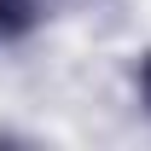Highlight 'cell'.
Returning a JSON list of instances; mask_svg holds the SVG:
<instances>
[{
  "label": "cell",
  "instance_id": "1",
  "mask_svg": "<svg viewBox=\"0 0 151 151\" xmlns=\"http://www.w3.org/2000/svg\"><path fill=\"white\" fill-rule=\"evenodd\" d=\"M41 12V0H0V35H18V29H29Z\"/></svg>",
  "mask_w": 151,
  "mask_h": 151
},
{
  "label": "cell",
  "instance_id": "2",
  "mask_svg": "<svg viewBox=\"0 0 151 151\" xmlns=\"http://www.w3.org/2000/svg\"><path fill=\"white\" fill-rule=\"evenodd\" d=\"M139 81H145V99H151V64H145V76H139Z\"/></svg>",
  "mask_w": 151,
  "mask_h": 151
}]
</instances>
